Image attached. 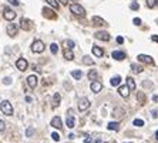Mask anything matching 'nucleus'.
I'll list each match as a JSON object with an SVG mask.
<instances>
[{"label": "nucleus", "instance_id": "nucleus-17", "mask_svg": "<svg viewBox=\"0 0 158 143\" xmlns=\"http://www.w3.org/2000/svg\"><path fill=\"white\" fill-rule=\"evenodd\" d=\"M60 102H61V95L58 94V92H56L54 95H53V108H56V106H58L60 105Z\"/></svg>", "mask_w": 158, "mask_h": 143}, {"label": "nucleus", "instance_id": "nucleus-48", "mask_svg": "<svg viewBox=\"0 0 158 143\" xmlns=\"http://www.w3.org/2000/svg\"><path fill=\"white\" fill-rule=\"evenodd\" d=\"M84 142H86V143H91L93 140H91V138H86V139H84Z\"/></svg>", "mask_w": 158, "mask_h": 143}, {"label": "nucleus", "instance_id": "nucleus-42", "mask_svg": "<svg viewBox=\"0 0 158 143\" xmlns=\"http://www.w3.org/2000/svg\"><path fill=\"white\" fill-rule=\"evenodd\" d=\"M151 115H153V118H158V110H151Z\"/></svg>", "mask_w": 158, "mask_h": 143}, {"label": "nucleus", "instance_id": "nucleus-22", "mask_svg": "<svg viewBox=\"0 0 158 143\" xmlns=\"http://www.w3.org/2000/svg\"><path fill=\"white\" fill-rule=\"evenodd\" d=\"M87 77H88V79H91V82L93 81H95L97 79V77H98V72L95 71V70H90L87 74Z\"/></svg>", "mask_w": 158, "mask_h": 143}, {"label": "nucleus", "instance_id": "nucleus-15", "mask_svg": "<svg viewBox=\"0 0 158 143\" xmlns=\"http://www.w3.org/2000/svg\"><path fill=\"white\" fill-rule=\"evenodd\" d=\"M118 94H120L123 98H128V95H130L128 87H127V85H120V87H118Z\"/></svg>", "mask_w": 158, "mask_h": 143}, {"label": "nucleus", "instance_id": "nucleus-46", "mask_svg": "<svg viewBox=\"0 0 158 143\" xmlns=\"http://www.w3.org/2000/svg\"><path fill=\"white\" fill-rule=\"evenodd\" d=\"M153 101H154V102H158V95H153Z\"/></svg>", "mask_w": 158, "mask_h": 143}, {"label": "nucleus", "instance_id": "nucleus-3", "mask_svg": "<svg viewBox=\"0 0 158 143\" xmlns=\"http://www.w3.org/2000/svg\"><path fill=\"white\" fill-rule=\"evenodd\" d=\"M44 50H46V45H44V43H43L41 40H36V41H33V44H32V51H33V53L41 54Z\"/></svg>", "mask_w": 158, "mask_h": 143}, {"label": "nucleus", "instance_id": "nucleus-38", "mask_svg": "<svg viewBox=\"0 0 158 143\" xmlns=\"http://www.w3.org/2000/svg\"><path fill=\"white\" fill-rule=\"evenodd\" d=\"M138 7H140V6H138L137 1H133V3H131V9H133V10H138Z\"/></svg>", "mask_w": 158, "mask_h": 143}, {"label": "nucleus", "instance_id": "nucleus-51", "mask_svg": "<svg viewBox=\"0 0 158 143\" xmlns=\"http://www.w3.org/2000/svg\"><path fill=\"white\" fill-rule=\"evenodd\" d=\"M94 143H101V140H100V139H97V140H95Z\"/></svg>", "mask_w": 158, "mask_h": 143}, {"label": "nucleus", "instance_id": "nucleus-28", "mask_svg": "<svg viewBox=\"0 0 158 143\" xmlns=\"http://www.w3.org/2000/svg\"><path fill=\"white\" fill-rule=\"evenodd\" d=\"M64 47H66V50H73V48H74V41L66 40V41H64Z\"/></svg>", "mask_w": 158, "mask_h": 143}, {"label": "nucleus", "instance_id": "nucleus-21", "mask_svg": "<svg viewBox=\"0 0 158 143\" xmlns=\"http://www.w3.org/2000/svg\"><path fill=\"white\" fill-rule=\"evenodd\" d=\"M125 82H127V87H128V89H130V91L135 89V81H134L131 77H128V78L125 79Z\"/></svg>", "mask_w": 158, "mask_h": 143}, {"label": "nucleus", "instance_id": "nucleus-10", "mask_svg": "<svg viewBox=\"0 0 158 143\" xmlns=\"http://www.w3.org/2000/svg\"><path fill=\"white\" fill-rule=\"evenodd\" d=\"M37 79H38V78H37V75H34V74H33V75H29V77H27V85L34 89L36 87H37Z\"/></svg>", "mask_w": 158, "mask_h": 143}, {"label": "nucleus", "instance_id": "nucleus-50", "mask_svg": "<svg viewBox=\"0 0 158 143\" xmlns=\"http://www.w3.org/2000/svg\"><path fill=\"white\" fill-rule=\"evenodd\" d=\"M155 139H157V140H158V130H157V132H155Z\"/></svg>", "mask_w": 158, "mask_h": 143}, {"label": "nucleus", "instance_id": "nucleus-39", "mask_svg": "<svg viewBox=\"0 0 158 143\" xmlns=\"http://www.w3.org/2000/svg\"><path fill=\"white\" fill-rule=\"evenodd\" d=\"M133 23H134L135 26H140V24H141V18L135 17V18H134V20H133Z\"/></svg>", "mask_w": 158, "mask_h": 143}, {"label": "nucleus", "instance_id": "nucleus-43", "mask_svg": "<svg viewBox=\"0 0 158 143\" xmlns=\"http://www.w3.org/2000/svg\"><path fill=\"white\" fill-rule=\"evenodd\" d=\"M117 43H118V44H123V43H124V38L118 36V37H117Z\"/></svg>", "mask_w": 158, "mask_h": 143}, {"label": "nucleus", "instance_id": "nucleus-12", "mask_svg": "<svg viewBox=\"0 0 158 143\" xmlns=\"http://www.w3.org/2000/svg\"><path fill=\"white\" fill-rule=\"evenodd\" d=\"M50 125H52L53 127H56V129H61V127H63L61 118H60V116H54L52 119V122H50Z\"/></svg>", "mask_w": 158, "mask_h": 143}, {"label": "nucleus", "instance_id": "nucleus-35", "mask_svg": "<svg viewBox=\"0 0 158 143\" xmlns=\"http://www.w3.org/2000/svg\"><path fill=\"white\" fill-rule=\"evenodd\" d=\"M137 99L140 101L141 104H144V101H145V95H144L142 92H138V94H137Z\"/></svg>", "mask_w": 158, "mask_h": 143}, {"label": "nucleus", "instance_id": "nucleus-32", "mask_svg": "<svg viewBox=\"0 0 158 143\" xmlns=\"http://www.w3.org/2000/svg\"><path fill=\"white\" fill-rule=\"evenodd\" d=\"M33 133H34V127H32V126H30V127H27V129H26V136H27V138H32V136H33Z\"/></svg>", "mask_w": 158, "mask_h": 143}, {"label": "nucleus", "instance_id": "nucleus-36", "mask_svg": "<svg viewBox=\"0 0 158 143\" xmlns=\"http://www.w3.org/2000/svg\"><path fill=\"white\" fill-rule=\"evenodd\" d=\"M52 139L54 140V142H58V140H60V135H58L57 132H53V133H52Z\"/></svg>", "mask_w": 158, "mask_h": 143}, {"label": "nucleus", "instance_id": "nucleus-1", "mask_svg": "<svg viewBox=\"0 0 158 143\" xmlns=\"http://www.w3.org/2000/svg\"><path fill=\"white\" fill-rule=\"evenodd\" d=\"M70 12L74 14V16H78V17H84V16H86V10H84V7L80 6V4H77V3L70 4Z\"/></svg>", "mask_w": 158, "mask_h": 143}, {"label": "nucleus", "instance_id": "nucleus-40", "mask_svg": "<svg viewBox=\"0 0 158 143\" xmlns=\"http://www.w3.org/2000/svg\"><path fill=\"white\" fill-rule=\"evenodd\" d=\"M10 4H13V6H19L20 3H19V0H7Z\"/></svg>", "mask_w": 158, "mask_h": 143}, {"label": "nucleus", "instance_id": "nucleus-5", "mask_svg": "<svg viewBox=\"0 0 158 143\" xmlns=\"http://www.w3.org/2000/svg\"><path fill=\"white\" fill-rule=\"evenodd\" d=\"M27 67H29L27 60H24V58H19L17 61H16V68H17L19 71H26Z\"/></svg>", "mask_w": 158, "mask_h": 143}, {"label": "nucleus", "instance_id": "nucleus-13", "mask_svg": "<svg viewBox=\"0 0 158 143\" xmlns=\"http://www.w3.org/2000/svg\"><path fill=\"white\" fill-rule=\"evenodd\" d=\"M3 17L6 18L7 21H13V20L16 18V12H13V10H4Z\"/></svg>", "mask_w": 158, "mask_h": 143}, {"label": "nucleus", "instance_id": "nucleus-26", "mask_svg": "<svg viewBox=\"0 0 158 143\" xmlns=\"http://www.w3.org/2000/svg\"><path fill=\"white\" fill-rule=\"evenodd\" d=\"M64 58L69 60V61L74 60V54H73V51H71V50H64Z\"/></svg>", "mask_w": 158, "mask_h": 143}, {"label": "nucleus", "instance_id": "nucleus-49", "mask_svg": "<svg viewBox=\"0 0 158 143\" xmlns=\"http://www.w3.org/2000/svg\"><path fill=\"white\" fill-rule=\"evenodd\" d=\"M69 138H70V139H74L76 136H74V133H70V135H69Z\"/></svg>", "mask_w": 158, "mask_h": 143}, {"label": "nucleus", "instance_id": "nucleus-27", "mask_svg": "<svg viewBox=\"0 0 158 143\" xmlns=\"http://www.w3.org/2000/svg\"><path fill=\"white\" fill-rule=\"evenodd\" d=\"M131 70H133V72H135V74H140V72H142V67L138 65V64H131Z\"/></svg>", "mask_w": 158, "mask_h": 143}, {"label": "nucleus", "instance_id": "nucleus-25", "mask_svg": "<svg viewBox=\"0 0 158 143\" xmlns=\"http://www.w3.org/2000/svg\"><path fill=\"white\" fill-rule=\"evenodd\" d=\"M93 23H94L95 26H103V24H105L104 20H103L101 17H97V16H94V17H93Z\"/></svg>", "mask_w": 158, "mask_h": 143}, {"label": "nucleus", "instance_id": "nucleus-31", "mask_svg": "<svg viewBox=\"0 0 158 143\" xmlns=\"http://www.w3.org/2000/svg\"><path fill=\"white\" fill-rule=\"evenodd\" d=\"M83 62H84L86 65H93V64H94V61H93L90 57H87V55H86V57H83Z\"/></svg>", "mask_w": 158, "mask_h": 143}, {"label": "nucleus", "instance_id": "nucleus-45", "mask_svg": "<svg viewBox=\"0 0 158 143\" xmlns=\"http://www.w3.org/2000/svg\"><path fill=\"white\" fill-rule=\"evenodd\" d=\"M32 101H33V99H32V96H29V95H27V96H26V102H29V104H30Z\"/></svg>", "mask_w": 158, "mask_h": 143}, {"label": "nucleus", "instance_id": "nucleus-44", "mask_svg": "<svg viewBox=\"0 0 158 143\" xmlns=\"http://www.w3.org/2000/svg\"><path fill=\"white\" fill-rule=\"evenodd\" d=\"M151 40L155 41V43H158V36H151Z\"/></svg>", "mask_w": 158, "mask_h": 143}, {"label": "nucleus", "instance_id": "nucleus-14", "mask_svg": "<svg viewBox=\"0 0 158 143\" xmlns=\"http://www.w3.org/2000/svg\"><path fill=\"white\" fill-rule=\"evenodd\" d=\"M124 113H125V110H124L123 108H114V110H113V116L115 119H121L124 116Z\"/></svg>", "mask_w": 158, "mask_h": 143}, {"label": "nucleus", "instance_id": "nucleus-19", "mask_svg": "<svg viewBox=\"0 0 158 143\" xmlns=\"http://www.w3.org/2000/svg\"><path fill=\"white\" fill-rule=\"evenodd\" d=\"M66 125H67V127H70V129H73V127L76 126V119H74V116H73V115H67Z\"/></svg>", "mask_w": 158, "mask_h": 143}, {"label": "nucleus", "instance_id": "nucleus-9", "mask_svg": "<svg viewBox=\"0 0 158 143\" xmlns=\"http://www.w3.org/2000/svg\"><path fill=\"white\" fill-rule=\"evenodd\" d=\"M94 37H95L97 40H101V41H110V38H111L107 31H97V33L94 34Z\"/></svg>", "mask_w": 158, "mask_h": 143}, {"label": "nucleus", "instance_id": "nucleus-29", "mask_svg": "<svg viewBox=\"0 0 158 143\" xmlns=\"http://www.w3.org/2000/svg\"><path fill=\"white\" fill-rule=\"evenodd\" d=\"M147 6H148L150 9L157 7V6H158V0H147Z\"/></svg>", "mask_w": 158, "mask_h": 143}, {"label": "nucleus", "instance_id": "nucleus-20", "mask_svg": "<svg viewBox=\"0 0 158 143\" xmlns=\"http://www.w3.org/2000/svg\"><path fill=\"white\" fill-rule=\"evenodd\" d=\"M110 84H111L113 87H120V84H121V77H120V75L113 77V78H111V81H110Z\"/></svg>", "mask_w": 158, "mask_h": 143}, {"label": "nucleus", "instance_id": "nucleus-18", "mask_svg": "<svg viewBox=\"0 0 158 143\" xmlns=\"http://www.w3.org/2000/svg\"><path fill=\"white\" fill-rule=\"evenodd\" d=\"M91 51H93V54H94V57H103L104 55V51H103V48H100L98 45H94L93 48H91Z\"/></svg>", "mask_w": 158, "mask_h": 143}, {"label": "nucleus", "instance_id": "nucleus-47", "mask_svg": "<svg viewBox=\"0 0 158 143\" xmlns=\"http://www.w3.org/2000/svg\"><path fill=\"white\" fill-rule=\"evenodd\" d=\"M58 1H60V3H61V4H64V6H66V4H67V3H69V0H58Z\"/></svg>", "mask_w": 158, "mask_h": 143}, {"label": "nucleus", "instance_id": "nucleus-11", "mask_svg": "<svg viewBox=\"0 0 158 143\" xmlns=\"http://www.w3.org/2000/svg\"><path fill=\"white\" fill-rule=\"evenodd\" d=\"M90 88H91V91H93L94 94H98L100 91L103 89V85H101V82H98V81H93V82L90 84Z\"/></svg>", "mask_w": 158, "mask_h": 143}, {"label": "nucleus", "instance_id": "nucleus-30", "mask_svg": "<svg viewBox=\"0 0 158 143\" xmlns=\"http://www.w3.org/2000/svg\"><path fill=\"white\" fill-rule=\"evenodd\" d=\"M133 125H134V126H137V127H142V126L145 125V123H144V121H142V119H134Z\"/></svg>", "mask_w": 158, "mask_h": 143}, {"label": "nucleus", "instance_id": "nucleus-23", "mask_svg": "<svg viewBox=\"0 0 158 143\" xmlns=\"http://www.w3.org/2000/svg\"><path fill=\"white\" fill-rule=\"evenodd\" d=\"M107 129H108V130H118V129H120V123H118V122H110V123L107 125Z\"/></svg>", "mask_w": 158, "mask_h": 143}, {"label": "nucleus", "instance_id": "nucleus-34", "mask_svg": "<svg viewBox=\"0 0 158 143\" xmlns=\"http://www.w3.org/2000/svg\"><path fill=\"white\" fill-rule=\"evenodd\" d=\"M50 51H52V54H57V53H58V45H57L56 43H53L52 45H50Z\"/></svg>", "mask_w": 158, "mask_h": 143}, {"label": "nucleus", "instance_id": "nucleus-41", "mask_svg": "<svg viewBox=\"0 0 158 143\" xmlns=\"http://www.w3.org/2000/svg\"><path fill=\"white\" fill-rule=\"evenodd\" d=\"M3 84H6V85H10L12 84V79L7 77V78H4V81H3Z\"/></svg>", "mask_w": 158, "mask_h": 143}, {"label": "nucleus", "instance_id": "nucleus-4", "mask_svg": "<svg viewBox=\"0 0 158 143\" xmlns=\"http://www.w3.org/2000/svg\"><path fill=\"white\" fill-rule=\"evenodd\" d=\"M78 110H81V112H84V110H87L88 108H90V101H88V98H86V96H83V98H80L78 99Z\"/></svg>", "mask_w": 158, "mask_h": 143}, {"label": "nucleus", "instance_id": "nucleus-37", "mask_svg": "<svg viewBox=\"0 0 158 143\" xmlns=\"http://www.w3.org/2000/svg\"><path fill=\"white\" fill-rule=\"evenodd\" d=\"M4 129H6V123H4V121L0 119V132H4Z\"/></svg>", "mask_w": 158, "mask_h": 143}, {"label": "nucleus", "instance_id": "nucleus-16", "mask_svg": "<svg viewBox=\"0 0 158 143\" xmlns=\"http://www.w3.org/2000/svg\"><path fill=\"white\" fill-rule=\"evenodd\" d=\"M111 57H113L114 60H117V61H123L124 58H125V54H124L123 51H113Z\"/></svg>", "mask_w": 158, "mask_h": 143}, {"label": "nucleus", "instance_id": "nucleus-7", "mask_svg": "<svg viewBox=\"0 0 158 143\" xmlns=\"http://www.w3.org/2000/svg\"><path fill=\"white\" fill-rule=\"evenodd\" d=\"M20 27H21L24 31H29V30H32L33 24H32V21H30L29 18H21V20H20Z\"/></svg>", "mask_w": 158, "mask_h": 143}, {"label": "nucleus", "instance_id": "nucleus-2", "mask_svg": "<svg viewBox=\"0 0 158 143\" xmlns=\"http://www.w3.org/2000/svg\"><path fill=\"white\" fill-rule=\"evenodd\" d=\"M0 109H1V112H3L6 116H12V115L14 113V109H13L12 104H10L9 101H3V102L0 104Z\"/></svg>", "mask_w": 158, "mask_h": 143}, {"label": "nucleus", "instance_id": "nucleus-6", "mask_svg": "<svg viewBox=\"0 0 158 143\" xmlns=\"http://www.w3.org/2000/svg\"><path fill=\"white\" fill-rule=\"evenodd\" d=\"M6 33L10 37H16V34H17V26L14 23H9L7 27H6Z\"/></svg>", "mask_w": 158, "mask_h": 143}, {"label": "nucleus", "instance_id": "nucleus-8", "mask_svg": "<svg viewBox=\"0 0 158 143\" xmlns=\"http://www.w3.org/2000/svg\"><path fill=\"white\" fill-rule=\"evenodd\" d=\"M137 58H138L140 62H144V64H154V58L147 55V54H140Z\"/></svg>", "mask_w": 158, "mask_h": 143}, {"label": "nucleus", "instance_id": "nucleus-33", "mask_svg": "<svg viewBox=\"0 0 158 143\" xmlns=\"http://www.w3.org/2000/svg\"><path fill=\"white\" fill-rule=\"evenodd\" d=\"M46 1L52 6L53 9H58V1H57V0H46Z\"/></svg>", "mask_w": 158, "mask_h": 143}, {"label": "nucleus", "instance_id": "nucleus-52", "mask_svg": "<svg viewBox=\"0 0 158 143\" xmlns=\"http://www.w3.org/2000/svg\"><path fill=\"white\" fill-rule=\"evenodd\" d=\"M124 143H125V142H124ZM127 143H133V142H127Z\"/></svg>", "mask_w": 158, "mask_h": 143}, {"label": "nucleus", "instance_id": "nucleus-24", "mask_svg": "<svg viewBox=\"0 0 158 143\" xmlns=\"http://www.w3.org/2000/svg\"><path fill=\"white\" fill-rule=\"evenodd\" d=\"M71 77L74 78V79H81V77H83V72L80 71V70H74V71H71Z\"/></svg>", "mask_w": 158, "mask_h": 143}]
</instances>
